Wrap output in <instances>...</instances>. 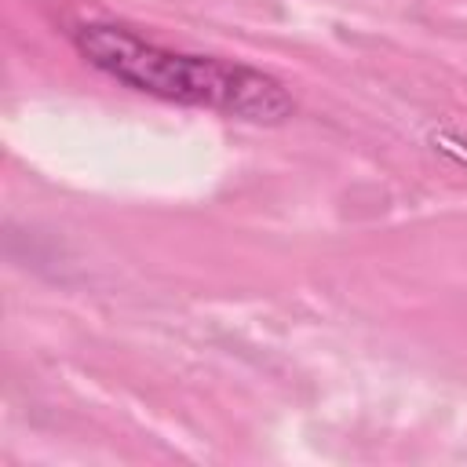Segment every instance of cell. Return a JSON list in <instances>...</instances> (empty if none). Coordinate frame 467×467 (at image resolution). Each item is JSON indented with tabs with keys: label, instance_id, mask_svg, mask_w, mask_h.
<instances>
[{
	"label": "cell",
	"instance_id": "cell-1",
	"mask_svg": "<svg viewBox=\"0 0 467 467\" xmlns=\"http://www.w3.org/2000/svg\"><path fill=\"white\" fill-rule=\"evenodd\" d=\"M69 40L88 66L139 95L212 109L248 124H281L296 109L288 88L270 73L215 55L175 51L139 36L128 26L84 22L69 33Z\"/></svg>",
	"mask_w": 467,
	"mask_h": 467
}]
</instances>
